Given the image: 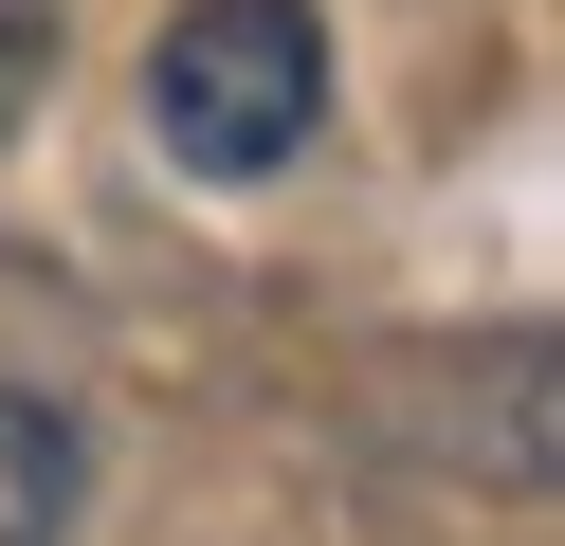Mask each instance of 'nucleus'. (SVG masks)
Instances as JSON below:
<instances>
[{"instance_id": "nucleus-1", "label": "nucleus", "mask_w": 565, "mask_h": 546, "mask_svg": "<svg viewBox=\"0 0 565 546\" xmlns=\"http://www.w3.org/2000/svg\"><path fill=\"white\" fill-rule=\"evenodd\" d=\"M147 128L183 182H274L329 128V19L310 0H183L147 55Z\"/></svg>"}, {"instance_id": "nucleus-2", "label": "nucleus", "mask_w": 565, "mask_h": 546, "mask_svg": "<svg viewBox=\"0 0 565 546\" xmlns=\"http://www.w3.org/2000/svg\"><path fill=\"white\" fill-rule=\"evenodd\" d=\"M55 528H74V419L0 383V546H55Z\"/></svg>"}, {"instance_id": "nucleus-3", "label": "nucleus", "mask_w": 565, "mask_h": 546, "mask_svg": "<svg viewBox=\"0 0 565 546\" xmlns=\"http://www.w3.org/2000/svg\"><path fill=\"white\" fill-rule=\"evenodd\" d=\"M55 73V0H0V128H19V92Z\"/></svg>"}]
</instances>
